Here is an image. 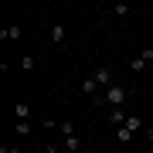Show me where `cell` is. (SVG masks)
<instances>
[{"mask_svg":"<svg viewBox=\"0 0 153 153\" xmlns=\"http://www.w3.org/2000/svg\"><path fill=\"white\" fill-rule=\"evenodd\" d=\"M0 153H17V146H0Z\"/></svg>","mask_w":153,"mask_h":153,"instance_id":"cell-17","label":"cell"},{"mask_svg":"<svg viewBox=\"0 0 153 153\" xmlns=\"http://www.w3.org/2000/svg\"><path fill=\"white\" fill-rule=\"evenodd\" d=\"M21 68H24V71H34V58L24 55V58H21Z\"/></svg>","mask_w":153,"mask_h":153,"instance_id":"cell-13","label":"cell"},{"mask_svg":"<svg viewBox=\"0 0 153 153\" xmlns=\"http://www.w3.org/2000/svg\"><path fill=\"white\" fill-rule=\"evenodd\" d=\"M61 150H65V153H78V150H82V136H78V133H75V136H65Z\"/></svg>","mask_w":153,"mask_h":153,"instance_id":"cell-6","label":"cell"},{"mask_svg":"<svg viewBox=\"0 0 153 153\" xmlns=\"http://www.w3.org/2000/svg\"><path fill=\"white\" fill-rule=\"evenodd\" d=\"M126 99H129V88H123L119 82L105 88V102H109L112 109H123V102H126Z\"/></svg>","mask_w":153,"mask_h":153,"instance_id":"cell-1","label":"cell"},{"mask_svg":"<svg viewBox=\"0 0 153 153\" xmlns=\"http://www.w3.org/2000/svg\"><path fill=\"white\" fill-rule=\"evenodd\" d=\"M51 41H55V44H65V27H61V24H51Z\"/></svg>","mask_w":153,"mask_h":153,"instance_id":"cell-8","label":"cell"},{"mask_svg":"<svg viewBox=\"0 0 153 153\" xmlns=\"http://www.w3.org/2000/svg\"><path fill=\"white\" fill-rule=\"evenodd\" d=\"M146 140H150V143H153V126H150V129H146Z\"/></svg>","mask_w":153,"mask_h":153,"instance_id":"cell-18","label":"cell"},{"mask_svg":"<svg viewBox=\"0 0 153 153\" xmlns=\"http://www.w3.org/2000/svg\"><path fill=\"white\" fill-rule=\"evenodd\" d=\"M14 129H17V136H27V133H31V123H17Z\"/></svg>","mask_w":153,"mask_h":153,"instance_id":"cell-14","label":"cell"},{"mask_svg":"<svg viewBox=\"0 0 153 153\" xmlns=\"http://www.w3.org/2000/svg\"><path fill=\"white\" fill-rule=\"evenodd\" d=\"M92 105H99V109H102V105H109V102H105V92H99V95H92Z\"/></svg>","mask_w":153,"mask_h":153,"instance_id":"cell-16","label":"cell"},{"mask_svg":"<svg viewBox=\"0 0 153 153\" xmlns=\"http://www.w3.org/2000/svg\"><path fill=\"white\" fill-rule=\"evenodd\" d=\"M14 116H17V123H31V105L24 99H17L14 102Z\"/></svg>","mask_w":153,"mask_h":153,"instance_id":"cell-4","label":"cell"},{"mask_svg":"<svg viewBox=\"0 0 153 153\" xmlns=\"http://www.w3.org/2000/svg\"><path fill=\"white\" fill-rule=\"evenodd\" d=\"M92 78H95V85L102 88V92H105V88H109V85H116V82H112V68H109V65H99Z\"/></svg>","mask_w":153,"mask_h":153,"instance_id":"cell-2","label":"cell"},{"mask_svg":"<svg viewBox=\"0 0 153 153\" xmlns=\"http://www.w3.org/2000/svg\"><path fill=\"white\" fill-rule=\"evenodd\" d=\"M143 65H146V61H143V58L136 55V58H133V61H129V71H143Z\"/></svg>","mask_w":153,"mask_h":153,"instance_id":"cell-12","label":"cell"},{"mask_svg":"<svg viewBox=\"0 0 153 153\" xmlns=\"http://www.w3.org/2000/svg\"><path fill=\"white\" fill-rule=\"evenodd\" d=\"M82 92H88V99L92 95H99V85H95V78L88 75V78H82Z\"/></svg>","mask_w":153,"mask_h":153,"instance_id":"cell-7","label":"cell"},{"mask_svg":"<svg viewBox=\"0 0 153 153\" xmlns=\"http://www.w3.org/2000/svg\"><path fill=\"white\" fill-rule=\"evenodd\" d=\"M21 38H24V27H21V24H10V27L0 31V41H21Z\"/></svg>","mask_w":153,"mask_h":153,"instance_id":"cell-5","label":"cell"},{"mask_svg":"<svg viewBox=\"0 0 153 153\" xmlns=\"http://www.w3.org/2000/svg\"><path fill=\"white\" fill-rule=\"evenodd\" d=\"M140 126H143V119H140L136 112H129V119H126V129H129V133H136Z\"/></svg>","mask_w":153,"mask_h":153,"instance_id":"cell-9","label":"cell"},{"mask_svg":"<svg viewBox=\"0 0 153 153\" xmlns=\"http://www.w3.org/2000/svg\"><path fill=\"white\" fill-rule=\"evenodd\" d=\"M112 14H116V17H126V14H129V7H126V4H116Z\"/></svg>","mask_w":153,"mask_h":153,"instance_id":"cell-15","label":"cell"},{"mask_svg":"<svg viewBox=\"0 0 153 153\" xmlns=\"http://www.w3.org/2000/svg\"><path fill=\"white\" fill-rule=\"evenodd\" d=\"M116 140H119V143H129V140H133V133L126 129V126H119V129H116Z\"/></svg>","mask_w":153,"mask_h":153,"instance_id":"cell-10","label":"cell"},{"mask_svg":"<svg viewBox=\"0 0 153 153\" xmlns=\"http://www.w3.org/2000/svg\"><path fill=\"white\" fill-rule=\"evenodd\" d=\"M61 136H75V126H71L68 119H61Z\"/></svg>","mask_w":153,"mask_h":153,"instance_id":"cell-11","label":"cell"},{"mask_svg":"<svg viewBox=\"0 0 153 153\" xmlns=\"http://www.w3.org/2000/svg\"><path fill=\"white\" fill-rule=\"evenodd\" d=\"M61 153H65V150H61Z\"/></svg>","mask_w":153,"mask_h":153,"instance_id":"cell-19","label":"cell"},{"mask_svg":"<svg viewBox=\"0 0 153 153\" xmlns=\"http://www.w3.org/2000/svg\"><path fill=\"white\" fill-rule=\"evenodd\" d=\"M105 119H109V126H112V129H119V126H126L129 112H126V109H109V116H105Z\"/></svg>","mask_w":153,"mask_h":153,"instance_id":"cell-3","label":"cell"}]
</instances>
